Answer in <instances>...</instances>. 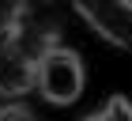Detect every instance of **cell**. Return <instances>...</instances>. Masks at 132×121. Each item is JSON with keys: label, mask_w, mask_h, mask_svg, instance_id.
Returning <instances> with one entry per match:
<instances>
[{"label": "cell", "mask_w": 132, "mask_h": 121, "mask_svg": "<svg viewBox=\"0 0 132 121\" xmlns=\"http://www.w3.org/2000/svg\"><path fill=\"white\" fill-rule=\"evenodd\" d=\"M61 30H64V4L61 0H19L11 46H15L27 61L42 64L45 53L57 49Z\"/></svg>", "instance_id": "cell-1"}, {"label": "cell", "mask_w": 132, "mask_h": 121, "mask_svg": "<svg viewBox=\"0 0 132 121\" xmlns=\"http://www.w3.org/2000/svg\"><path fill=\"white\" fill-rule=\"evenodd\" d=\"M83 80H87L83 76V61L72 49H64V46L49 49L38 64V91L53 106H72L83 95Z\"/></svg>", "instance_id": "cell-2"}, {"label": "cell", "mask_w": 132, "mask_h": 121, "mask_svg": "<svg viewBox=\"0 0 132 121\" xmlns=\"http://www.w3.org/2000/svg\"><path fill=\"white\" fill-rule=\"evenodd\" d=\"M76 11L106 42L132 53V0H72Z\"/></svg>", "instance_id": "cell-3"}, {"label": "cell", "mask_w": 132, "mask_h": 121, "mask_svg": "<svg viewBox=\"0 0 132 121\" xmlns=\"http://www.w3.org/2000/svg\"><path fill=\"white\" fill-rule=\"evenodd\" d=\"M30 87H38V64L27 61L8 42L0 49V95L4 99H15V95H23V91H30Z\"/></svg>", "instance_id": "cell-4"}, {"label": "cell", "mask_w": 132, "mask_h": 121, "mask_svg": "<svg viewBox=\"0 0 132 121\" xmlns=\"http://www.w3.org/2000/svg\"><path fill=\"white\" fill-rule=\"evenodd\" d=\"M15 15H19V0H0V49L15 34Z\"/></svg>", "instance_id": "cell-5"}, {"label": "cell", "mask_w": 132, "mask_h": 121, "mask_svg": "<svg viewBox=\"0 0 132 121\" xmlns=\"http://www.w3.org/2000/svg\"><path fill=\"white\" fill-rule=\"evenodd\" d=\"M106 114H110V121H132V102L128 99H113L106 106Z\"/></svg>", "instance_id": "cell-6"}, {"label": "cell", "mask_w": 132, "mask_h": 121, "mask_svg": "<svg viewBox=\"0 0 132 121\" xmlns=\"http://www.w3.org/2000/svg\"><path fill=\"white\" fill-rule=\"evenodd\" d=\"M0 121H34L30 114L23 110V106H4V114H0Z\"/></svg>", "instance_id": "cell-7"}, {"label": "cell", "mask_w": 132, "mask_h": 121, "mask_svg": "<svg viewBox=\"0 0 132 121\" xmlns=\"http://www.w3.org/2000/svg\"><path fill=\"white\" fill-rule=\"evenodd\" d=\"M87 121H110V114H94V117H87Z\"/></svg>", "instance_id": "cell-8"}, {"label": "cell", "mask_w": 132, "mask_h": 121, "mask_svg": "<svg viewBox=\"0 0 132 121\" xmlns=\"http://www.w3.org/2000/svg\"><path fill=\"white\" fill-rule=\"evenodd\" d=\"M0 114H4V106H0Z\"/></svg>", "instance_id": "cell-9"}]
</instances>
